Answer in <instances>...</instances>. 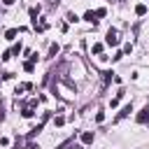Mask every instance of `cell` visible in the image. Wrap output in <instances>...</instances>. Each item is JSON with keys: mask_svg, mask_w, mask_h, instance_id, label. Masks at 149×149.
Here are the masks:
<instances>
[{"mask_svg": "<svg viewBox=\"0 0 149 149\" xmlns=\"http://www.w3.org/2000/svg\"><path fill=\"white\" fill-rule=\"evenodd\" d=\"M105 42H107L109 47H116V44H119V33H116V28H109V30H107Z\"/></svg>", "mask_w": 149, "mask_h": 149, "instance_id": "6da1fadb", "label": "cell"}, {"mask_svg": "<svg viewBox=\"0 0 149 149\" xmlns=\"http://www.w3.org/2000/svg\"><path fill=\"white\" fill-rule=\"evenodd\" d=\"M135 121H137V123H149V105H144V107L137 112Z\"/></svg>", "mask_w": 149, "mask_h": 149, "instance_id": "7a4b0ae2", "label": "cell"}, {"mask_svg": "<svg viewBox=\"0 0 149 149\" xmlns=\"http://www.w3.org/2000/svg\"><path fill=\"white\" fill-rule=\"evenodd\" d=\"M95 140V133L93 130H86V133H81V144H91Z\"/></svg>", "mask_w": 149, "mask_h": 149, "instance_id": "3957f363", "label": "cell"}, {"mask_svg": "<svg viewBox=\"0 0 149 149\" xmlns=\"http://www.w3.org/2000/svg\"><path fill=\"white\" fill-rule=\"evenodd\" d=\"M130 112H133V105H126V107H123V109L116 114V121H121V119H123V116H128Z\"/></svg>", "mask_w": 149, "mask_h": 149, "instance_id": "277c9868", "label": "cell"}, {"mask_svg": "<svg viewBox=\"0 0 149 149\" xmlns=\"http://www.w3.org/2000/svg\"><path fill=\"white\" fill-rule=\"evenodd\" d=\"M84 21H88V23H95V21H98V16H95V12H93V9H88V12L84 14Z\"/></svg>", "mask_w": 149, "mask_h": 149, "instance_id": "5b68a950", "label": "cell"}, {"mask_svg": "<svg viewBox=\"0 0 149 149\" xmlns=\"http://www.w3.org/2000/svg\"><path fill=\"white\" fill-rule=\"evenodd\" d=\"M123 93H126V91H123V88H121V91H119V93H116V95H114V98H112V100H109V105H112V107H116V105H119V102H121V98H123Z\"/></svg>", "mask_w": 149, "mask_h": 149, "instance_id": "8992f818", "label": "cell"}, {"mask_svg": "<svg viewBox=\"0 0 149 149\" xmlns=\"http://www.w3.org/2000/svg\"><path fill=\"white\" fill-rule=\"evenodd\" d=\"M135 14H137V16H144V14H147V5H144V2L135 5Z\"/></svg>", "mask_w": 149, "mask_h": 149, "instance_id": "52a82bcc", "label": "cell"}, {"mask_svg": "<svg viewBox=\"0 0 149 149\" xmlns=\"http://www.w3.org/2000/svg\"><path fill=\"white\" fill-rule=\"evenodd\" d=\"M33 114H35V112H33V107H30V105H28V107H23V109H21V116H23V119H30V116H33Z\"/></svg>", "mask_w": 149, "mask_h": 149, "instance_id": "ba28073f", "label": "cell"}, {"mask_svg": "<svg viewBox=\"0 0 149 149\" xmlns=\"http://www.w3.org/2000/svg\"><path fill=\"white\" fill-rule=\"evenodd\" d=\"M16 33H19L16 28H9V30L5 33V40H14V37H16Z\"/></svg>", "mask_w": 149, "mask_h": 149, "instance_id": "9c48e42d", "label": "cell"}, {"mask_svg": "<svg viewBox=\"0 0 149 149\" xmlns=\"http://www.w3.org/2000/svg\"><path fill=\"white\" fill-rule=\"evenodd\" d=\"M58 51H61V47H58V44H51V47H49V58H54Z\"/></svg>", "mask_w": 149, "mask_h": 149, "instance_id": "30bf717a", "label": "cell"}, {"mask_svg": "<svg viewBox=\"0 0 149 149\" xmlns=\"http://www.w3.org/2000/svg\"><path fill=\"white\" fill-rule=\"evenodd\" d=\"M65 16H68V21H70V23H77V21H79V16H77L74 12H68Z\"/></svg>", "mask_w": 149, "mask_h": 149, "instance_id": "8fae6325", "label": "cell"}, {"mask_svg": "<svg viewBox=\"0 0 149 149\" xmlns=\"http://www.w3.org/2000/svg\"><path fill=\"white\" fill-rule=\"evenodd\" d=\"M105 14H107V9H105V7H98V9H95V16H98V19H102Z\"/></svg>", "mask_w": 149, "mask_h": 149, "instance_id": "7c38bea8", "label": "cell"}, {"mask_svg": "<svg viewBox=\"0 0 149 149\" xmlns=\"http://www.w3.org/2000/svg\"><path fill=\"white\" fill-rule=\"evenodd\" d=\"M19 51H21V42H16V44L9 49V54H12V56H14V54H19Z\"/></svg>", "mask_w": 149, "mask_h": 149, "instance_id": "4fadbf2b", "label": "cell"}, {"mask_svg": "<svg viewBox=\"0 0 149 149\" xmlns=\"http://www.w3.org/2000/svg\"><path fill=\"white\" fill-rule=\"evenodd\" d=\"M100 51H102V44H93L91 47V54H100Z\"/></svg>", "mask_w": 149, "mask_h": 149, "instance_id": "5bb4252c", "label": "cell"}, {"mask_svg": "<svg viewBox=\"0 0 149 149\" xmlns=\"http://www.w3.org/2000/svg\"><path fill=\"white\" fill-rule=\"evenodd\" d=\"M23 68H26V72H33V70H35V63H33V61H28Z\"/></svg>", "mask_w": 149, "mask_h": 149, "instance_id": "9a60e30c", "label": "cell"}, {"mask_svg": "<svg viewBox=\"0 0 149 149\" xmlns=\"http://www.w3.org/2000/svg\"><path fill=\"white\" fill-rule=\"evenodd\" d=\"M95 121H98V123H102V121H105V114H102V112H98V114H95Z\"/></svg>", "mask_w": 149, "mask_h": 149, "instance_id": "2e32d148", "label": "cell"}, {"mask_svg": "<svg viewBox=\"0 0 149 149\" xmlns=\"http://www.w3.org/2000/svg\"><path fill=\"white\" fill-rule=\"evenodd\" d=\"M63 121H65L63 116H56V119H54V123H56V126H63Z\"/></svg>", "mask_w": 149, "mask_h": 149, "instance_id": "e0dca14e", "label": "cell"}, {"mask_svg": "<svg viewBox=\"0 0 149 149\" xmlns=\"http://www.w3.org/2000/svg\"><path fill=\"white\" fill-rule=\"evenodd\" d=\"M2 5H14V0H2Z\"/></svg>", "mask_w": 149, "mask_h": 149, "instance_id": "ac0fdd59", "label": "cell"}, {"mask_svg": "<svg viewBox=\"0 0 149 149\" xmlns=\"http://www.w3.org/2000/svg\"><path fill=\"white\" fill-rule=\"evenodd\" d=\"M49 2H51V5H58V2H61V0H49Z\"/></svg>", "mask_w": 149, "mask_h": 149, "instance_id": "d6986e66", "label": "cell"}]
</instances>
